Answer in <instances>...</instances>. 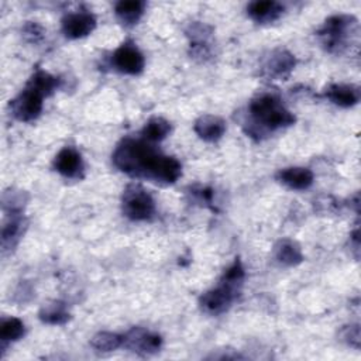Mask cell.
<instances>
[{
  "mask_svg": "<svg viewBox=\"0 0 361 361\" xmlns=\"http://www.w3.org/2000/svg\"><path fill=\"white\" fill-rule=\"evenodd\" d=\"M44 97L45 96L39 90H37L35 87L27 83L24 90L10 103L13 116L17 120L25 121V123L35 120L42 111Z\"/></svg>",
  "mask_w": 361,
  "mask_h": 361,
  "instance_id": "cell-5",
  "label": "cell"
},
{
  "mask_svg": "<svg viewBox=\"0 0 361 361\" xmlns=\"http://www.w3.org/2000/svg\"><path fill=\"white\" fill-rule=\"evenodd\" d=\"M28 85L35 87L37 90H39L45 97L52 94L55 92V89L59 86V79L56 76L49 75L45 71L37 69L32 76L28 80Z\"/></svg>",
  "mask_w": 361,
  "mask_h": 361,
  "instance_id": "cell-22",
  "label": "cell"
},
{
  "mask_svg": "<svg viewBox=\"0 0 361 361\" xmlns=\"http://www.w3.org/2000/svg\"><path fill=\"white\" fill-rule=\"evenodd\" d=\"M123 345L137 354H154L159 351L162 338L159 334L148 331L141 327H133L126 336H123Z\"/></svg>",
  "mask_w": 361,
  "mask_h": 361,
  "instance_id": "cell-7",
  "label": "cell"
},
{
  "mask_svg": "<svg viewBox=\"0 0 361 361\" xmlns=\"http://www.w3.org/2000/svg\"><path fill=\"white\" fill-rule=\"evenodd\" d=\"M96 27V18L89 11H76L63 17L62 31L68 38L78 39L89 35Z\"/></svg>",
  "mask_w": 361,
  "mask_h": 361,
  "instance_id": "cell-10",
  "label": "cell"
},
{
  "mask_svg": "<svg viewBox=\"0 0 361 361\" xmlns=\"http://www.w3.org/2000/svg\"><path fill=\"white\" fill-rule=\"evenodd\" d=\"M278 179L290 189L305 190L313 183V173L303 166H290L279 171Z\"/></svg>",
  "mask_w": 361,
  "mask_h": 361,
  "instance_id": "cell-13",
  "label": "cell"
},
{
  "mask_svg": "<svg viewBox=\"0 0 361 361\" xmlns=\"http://www.w3.org/2000/svg\"><path fill=\"white\" fill-rule=\"evenodd\" d=\"M54 168L65 178H69V179L83 178V171H85L83 159H82V155L73 147H65L56 154L54 159Z\"/></svg>",
  "mask_w": 361,
  "mask_h": 361,
  "instance_id": "cell-9",
  "label": "cell"
},
{
  "mask_svg": "<svg viewBox=\"0 0 361 361\" xmlns=\"http://www.w3.org/2000/svg\"><path fill=\"white\" fill-rule=\"evenodd\" d=\"M90 345L99 353L114 351L123 345V336L110 331H100L92 337Z\"/></svg>",
  "mask_w": 361,
  "mask_h": 361,
  "instance_id": "cell-21",
  "label": "cell"
},
{
  "mask_svg": "<svg viewBox=\"0 0 361 361\" xmlns=\"http://www.w3.org/2000/svg\"><path fill=\"white\" fill-rule=\"evenodd\" d=\"M355 24L354 17L350 16H333L326 20L324 25L319 31V35L322 37L323 45L330 52H337L344 47L347 39L348 30L351 31V27Z\"/></svg>",
  "mask_w": 361,
  "mask_h": 361,
  "instance_id": "cell-4",
  "label": "cell"
},
{
  "mask_svg": "<svg viewBox=\"0 0 361 361\" xmlns=\"http://www.w3.org/2000/svg\"><path fill=\"white\" fill-rule=\"evenodd\" d=\"M39 319L47 324H63L69 319V312L63 302L52 300L41 307Z\"/></svg>",
  "mask_w": 361,
  "mask_h": 361,
  "instance_id": "cell-18",
  "label": "cell"
},
{
  "mask_svg": "<svg viewBox=\"0 0 361 361\" xmlns=\"http://www.w3.org/2000/svg\"><path fill=\"white\" fill-rule=\"evenodd\" d=\"M295 56L286 49H276L265 62V72L272 78H285L295 68Z\"/></svg>",
  "mask_w": 361,
  "mask_h": 361,
  "instance_id": "cell-11",
  "label": "cell"
},
{
  "mask_svg": "<svg viewBox=\"0 0 361 361\" xmlns=\"http://www.w3.org/2000/svg\"><path fill=\"white\" fill-rule=\"evenodd\" d=\"M23 32H24V37L31 42H37L44 37V30L37 23H27L23 28Z\"/></svg>",
  "mask_w": 361,
  "mask_h": 361,
  "instance_id": "cell-25",
  "label": "cell"
},
{
  "mask_svg": "<svg viewBox=\"0 0 361 361\" xmlns=\"http://www.w3.org/2000/svg\"><path fill=\"white\" fill-rule=\"evenodd\" d=\"M243 281H244V268H243L240 258H235V261L231 264V267L228 269H226V272L223 274L220 282L235 289V290H240Z\"/></svg>",
  "mask_w": 361,
  "mask_h": 361,
  "instance_id": "cell-24",
  "label": "cell"
},
{
  "mask_svg": "<svg viewBox=\"0 0 361 361\" xmlns=\"http://www.w3.org/2000/svg\"><path fill=\"white\" fill-rule=\"evenodd\" d=\"M25 227V220L20 214V212L10 213L8 220L1 227V248L3 252L7 250L14 248V245L18 243L20 235L23 234Z\"/></svg>",
  "mask_w": 361,
  "mask_h": 361,
  "instance_id": "cell-14",
  "label": "cell"
},
{
  "mask_svg": "<svg viewBox=\"0 0 361 361\" xmlns=\"http://www.w3.org/2000/svg\"><path fill=\"white\" fill-rule=\"evenodd\" d=\"M326 97L340 107H351L358 103L360 92L353 85H331L326 90Z\"/></svg>",
  "mask_w": 361,
  "mask_h": 361,
  "instance_id": "cell-16",
  "label": "cell"
},
{
  "mask_svg": "<svg viewBox=\"0 0 361 361\" xmlns=\"http://www.w3.org/2000/svg\"><path fill=\"white\" fill-rule=\"evenodd\" d=\"M144 56L133 42L121 44L111 55V65L116 71L127 75H138L144 69Z\"/></svg>",
  "mask_w": 361,
  "mask_h": 361,
  "instance_id": "cell-6",
  "label": "cell"
},
{
  "mask_svg": "<svg viewBox=\"0 0 361 361\" xmlns=\"http://www.w3.org/2000/svg\"><path fill=\"white\" fill-rule=\"evenodd\" d=\"M114 165L131 175L173 183L182 175V166L173 157L157 151L147 140H123L113 152Z\"/></svg>",
  "mask_w": 361,
  "mask_h": 361,
  "instance_id": "cell-1",
  "label": "cell"
},
{
  "mask_svg": "<svg viewBox=\"0 0 361 361\" xmlns=\"http://www.w3.org/2000/svg\"><path fill=\"white\" fill-rule=\"evenodd\" d=\"M144 7L145 3L140 1V0H128V1H118L116 4V16L117 18L126 24V25H133L135 24L140 17L144 13Z\"/></svg>",
  "mask_w": 361,
  "mask_h": 361,
  "instance_id": "cell-17",
  "label": "cell"
},
{
  "mask_svg": "<svg viewBox=\"0 0 361 361\" xmlns=\"http://www.w3.org/2000/svg\"><path fill=\"white\" fill-rule=\"evenodd\" d=\"M24 323L17 317H7L0 324V340L3 344L17 341L24 336Z\"/></svg>",
  "mask_w": 361,
  "mask_h": 361,
  "instance_id": "cell-23",
  "label": "cell"
},
{
  "mask_svg": "<svg viewBox=\"0 0 361 361\" xmlns=\"http://www.w3.org/2000/svg\"><path fill=\"white\" fill-rule=\"evenodd\" d=\"M237 295L238 290L220 282L217 288L203 293V296L200 298V307L209 314H220L230 307L231 302L237 298Z\"/></svg>",
  "mask_w": 361,
  "mask_h": 361,
  "instance_id": "cell-8",
  "label": "cell"
},
{
  "mask_svg": "<svg viewBox=\"0 0 361 361\" xmlns=\"http://www.w3.org/2000/svg\"><path fill=\"white\" fill-rule=\"evenodd\" d=\"M195 133L204 141H217L226 131V123L221 117L213 114L200 116L195 121Z\"/></svg>",
  "mask_w": 361,
  "mask_h": 361,
  "instance_id": "cell-12",
  "label": "cell"
},
{
  "mask_svg": "<svg viewBox=\"0 0 361 361\" xmlns=\"http://www.w3.org/2000/svg\"><path fill=\"white\" fill-rule=\"evenodd\" d=\"M248 16L255 20L257 23H271L279 18V16L283 13V6L278 1H252L247 7Z\"/></svg>",
  "mask_w": 361,
  "mask_h": 361,
  "instance_id": "cell-15",
  "label": "cell"
},
{
  "mask_svg": "<svg viewBox=\"0 0 361 361\" xmlns=\"http://www.w3.org/2000/svg\"><path fill=\"white\" fill-rule=\"evenodd\" d=\"M169 131H171L169 121H166L162 117H152L145 123L141 133L144 140H147L148 142H157L164 140L169 134Z\"/></svg>",
  "mask_w": 361,
  "mask_h": 361,
  "instance_id": "cell-20",
  "label": "cell"
},
{
  "mask_svg": "<svg viewBox=\"0 0 361 361\" xmlns=\"http://www.w3.org/2000/svg\"><path fill=\"white\" fill-rule=\"evenodd\" d=\"M275 257L285 265H298L303 259L300 247L292 240H282L275 247Z\"/></svg>",
  "mask_w": 361,
  "mask_h": 361,
  "instance_id": "cell-19",
  "label": "cell"
},
{
  "mask_svg": "<svg viewBox=\"0 0 361 361\" xmlns=\"http://www.w3.org/2000/svg\"><path fill=\"white\" fill-rule=\"evenodd\" d=\"M250 116L252 127L248 134L251 135H264L295 123V116L271 93H262L251 100Z\"/></svg>",
  "mask_w": 361,
  "mask_h": 361,
  "instance_id": "cell-2",
  "label": "cell"
},
{
  "mask_svg": "<svg viewBox=\"0 0 361 361\" xmlns=\"http://www.w3.org/2000/svg\"><path fill=\"white\" fill-rule=\"evenodd\" d=\"M155 210L152 196L140 185H128L123 193V213L135 221L148 220Z\"/></svg>",
  "mask_w": 361,
  "mask_h": 361,
  "instance_id": "cell-3",
  "label": "cell"
},
{
  "mask_svg": "<svg viewBox=\"0 0 361 361\" xmlns=\"http://www.w3.org/2000/svg\"><path fill=\"white\" fill-rule=\"evenodd\" d=\"M343 338L353 347L358 348L360 347V327L358 324L354 326H347L343 331Z\"/></svg>",
  "mask_w": 361,
  "mask_h": 361,
  "instance_id": "cell-26",
  "label": "cell"
}]
</instances>
